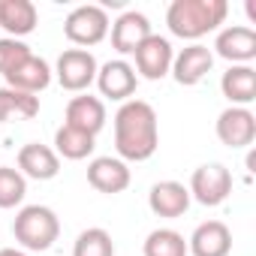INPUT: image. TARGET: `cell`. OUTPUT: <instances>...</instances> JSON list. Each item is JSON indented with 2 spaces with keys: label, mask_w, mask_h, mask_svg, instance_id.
<instances>
[{
  "label": "cell",
  "mask_w": 256,
  "mask_h": 256,
  "mask_svg": "<svg viewBox=\"0 0 256 256\" xmlns=\"http://www.w3.org/2000/svg\"><path fill=\"white\" fill-rule=\"evenodd\" d=\"M160 148L157 112L145 100H126L114 112V151L124 163H145Z\"/></svg>",
  "instance_id": "cell-1"
},
{
  "label": "cell",
  "mask_w": 256,
  "mask_h": 256,
  "mask_svg": "<svg viewBox=\"0 0 256 256\" xmlns=\"http://www.w3.org/2000/svg\"><path fill=\"white\" fill-rule=\"evenodd\" d=\"M226 16H229L226 0H172L166 10V24L172 36L202 40L205 34L220 30Z\"/></svg>",
  "instance_id": "cell-2"
},
{
  "label": "cell",
  "mask_w": 256,
  "mask_h": 256,
  "mask_svg": "<svg viewBox=\"0 0 256 256\" xmlns=\"http://www.w3.org/2000/svg\"><path fill=\"white\" fill-rule=\"evenodd\" d=\"M12 235L24 250L42 253L60 235V220L48 205H24L12 220Z\"/></svg>",
  "instance_id": "cell-3"
},
{
  "label": "cell",
  "mask_w": 256,
  "mask_h": 256,
  "mask_svg": "<svg viewBox=\"0 0 256 256\" xmlns=\"http://www.w3.org/2000/svg\"><path fill=\"white\" fill-rule=\"evenodd\" d=\"M108 28H112L108 12H106V6H96V4L76 6L64 22V34L76 48H90V46L102 42L108 36Z\"/></svg>",
  "instance_id": "cell-4"
},
{
  "label": "cell",
  "mask_w": 256,
  "mask_h": 256,
  "mask_svg": "<svg viewBox=\"0 0 256 256\" xmlns=\"http://www.w3.org/2000/svg\"><path fill=\"white\" fill-rule=\"evenodd\" d=\"M190 199H196L205 208H217L229 199L232 193V172L223 163H205L199 169H193L190 175Z\"/></svg>",
  "instance_id": "cell-5"
},
{
  "label": "cell",
  "mask_w": 256,
  "mask_h": 256,
  "mask_svg": "<svg viewBox=\"0 0 256 256\" xmlns=\"http://www.w3.org/2000/svg\"><path fill=\"white\" fill-rule=\"evenodd\" d=\"M96 70H100V64H96V58L88 48H66L58 58L52 72L58 76V84L64 90L82 94V90H88L96 82Z\"/></svg>",
  "instance_id": "cell-6"
},
{
  "label": "cell",
  "mask_w": 256,
  "mask_h": 256,
  "mask_svg": "<svg viewBox=\"0 0 256 256\" xmlns=\"http://www.w3.org/2000/svg\"><path fill=\"white\" fill-rule=\"evenodd\" d=\"M217 139L232 151H241V148L253 145V139H256V114L250 108H241V106L223 108L220 118H217Z\"/></svg>",
  "instance_id": "cell-7"
},
{
  "label": "cell",
  "mask_w": 256,
  "mask_h": 256,
  "mask_svg": "<svg viewBox=\"0 0 256 256\" xmlns=\"http://www.w3.org/2000/svg\"><path fill=\"white\" fill-rule=\"evenodd\" d=\"M133 58H136V66H133L136 76H142V78H148V82H157V78L169 76L175 52H172V42H169L166 36L151 34V36L133 52Z\"/></svg>",
  "instance_id": "cell-8"
},
{
  "label": "cell",
  "mask_w": 256,
  "mask_h": 256,
  "mask_svg": "<svg viewBox=\"0 0 256 256\" xmlns=\"http://www.w3.org/2000/svg\"><path fill=\"white\" fill-rule=\"evenodd\" d=\"M96 88L106 100H118V102H126L136 88H139V76L133 70V64H126V60H108L96 70Z\"/></svg>",
  "instance_id": "cell-9"
},
{
  "label": "cell",
  "mask_w": 256,
  "mask_h": 256,
  "mask_svg": "<svg viewBox=\"0 0 256 256\" xmlns=\"http://www.w3.org/2000/svg\"><path fill=\"white\" fill-rule=\"evenodd\" d=\"M211 66H214V52H211L208 46H202V42H193V46L181 48V52L172 58V70H169V72L175 76L178 84L193 88V84H199V82L211 72Z\"/></svg>",
  "instance_id": "cell-10"
},
{
  "label": "cell",
  "mask_w": 256,
  "mask_h": 256,
  "mask_svg": "<svg viewBox=\"0 0 256 256\" xmlns=\"http://www.w3.org/2000/svg\"><path fill=\"white\" fill-rule=\"evenodd\" d=\"M130 181H133L130 166L118 157H94L88 163V184L100 193H108V196L124 193L130 187Z\"/></svg>",
  "instance_id": "cell-11"
},
{
  "label": "cell",
  "mask_w": 256,
  "mask_h": 256,
  "mask_svg": "<svg viewBox=\"0 0 256 256\" xmlns=\"http://www.w3.org/2000/svg\"><path fill=\"white\" fill-rule=\"evenodd\" d=\"M214 52L223 60H229L232 66L235 64H250L256 58V30L247 28V24H229L217 34Z\"/></svg>",
  "instance_id": "cell-12"
},
{
  "label": "cell",
  "mask_w": 256,
  "mask_h": 256,
  "mask_svg": "<svg viewBox=\"0 0 256 256\" xmlns=\"http://www.w3.org/2000/svg\"><path fill=\"white\" fill-rule=\"evenodd\" d=\"M190 256H229L232 253V232L223 220H205L187 238Z\"/></svg>",
  "instance_id": "cell-13"
},
{
  "label": "cell",
  "mask_w": 256,
  "mask_h": 256,
  "mask_svg": "<svg viewBox=\"0 0 256 256\" xmlns=\"http://www.w3.org/2000/svg\"><path fill=\"white\" fill-rule=\"evenodd\" d=\"M66 126H76V130L88 133L96 139V133L106 126V102L100 96H90V94H78L66 102Z\"/></svg>",
  "instance_id": "cell-14"
},
{
  "label": "cell",
  "mask_w": 256,
  "mask_h": 256,
  "mask_svg": "<svg viewBox=\"0 0 256 256\" xmlns=\"http://www.w3.org/2000/svg\"><path fill=\"white\" fill-rule=\"evenodd\" d=\"M190 190L181 184V181H157L148 193V208L157 214V217H166V220H175V217H184L187 208H190Z\"/></svg>",
  "instance_id": "cell-15"
},
{
  "label": "cell",
  "mask_w": 256,
  "mask_h": 256,
  "mask_svg": "<svg viewBox=\"0 0 256 256\" xmlns=\"http://www.w3.org/2000/svg\"><path fill=\"white\" fill-rule=\"evenodd\" d=\"M151 36V22L145 12H124L114 24H112V48L118 54H133L145 40Z\"/></svg>",
  "instance_id": "cell-16"
},
{
  "label": "cell",
  "mask_w": 256,
  "mask_h": 256,
  "mask_svg": "<svg viewBox=\"0 0 256 256\" xmlns=\"http://www.w3.org/2000/svg\"><path fill=\"white\" fill-rule=\"evenodd\" d=\"M18 172L24 178L34 181H52L60 172V157L54 154V148L40 145V142H28L18 151Z\"/></svg>",
  "instance_id": "cell-17"
},
{
  "label": "cell",
  "mask_w": 256,
  "mask_h": 256,
  "mask_svg": "<svg viewBox=\"0 0 256 256\" xmlns=\"http://www.w3.org/2000/svg\"><path fill=\"white\" fill-rule=\"evenodd\" d=\"M4 78H6V88H16V90H24V94H34L36 96L40 90H46L52 84V66H48V60L30 54L12 72H6Z\"/></svg>",
  "instance_id": "cell-18"
},
{
  "label": "cell",
  "mask_w": 256,
  "mask_h": 256,
  "mask_svg": "<svg viewBox=\"0 0 256 256\" xmlns=\"http://www.w3.org/2000/svg\"><path fill=\"white\" fill-rule=\"evenodd\" d=\"M220 90L223 96L232 102V106H241L247 108L253 100H256V70L250 64H235L223 72L220 78Z\"/></svg>",
  "instance_id": "cell-19"
},
{
  "label": "cell",
  "mask_w": 256,
  "mask_h": 256,
  "mask_svg": "<svg viewBox=\"0 0 256 256\" xmlns=\"http://www.w3.org/2000/svg\"><path fill=\"white\" fill-rule=\"evenodd\" d=\"M36 6L30 0H0V28H4L12 40H22L36 30Z\"/></svg>",
  "instance_id": "cell-20"
},
{
  "label": "cell",
  "mask_w": 256,
  "mask_h": 256,
  "mask_svg": "<svg viewBox=\"0 0 256 256\" xmlns=\"http://www.w3.org/2000/svg\"><path fill=\"white\" fill-rule=\"evenodd\" d=\"M36 114H40V96L16 90V88H0V124L30 120Z\"/></svg>",
  "instance_id": "cell-21"
},
{
  "label": "cell",
  "mask_w": 256,
  "mask_h": 256,
  "mask_svg": "<svg viewBox=\"0 0 256 256\" xmlns=\"http://www.w3.org/2000/svg\"><path fill=\"white\" fill-rule=\"evenodd\" d=\"M94 136L76 130V126H58L54 130V154L64 157V160H84L94 154Z\"/></svg>",
  "instance_id": "cell-22"
},
{
  "label": "cell",
  "mask_w": 256,
  "mask_h": 256,
  "mask_svg": "<svg viewBox=\"0 0 256 256\" xmlns=\"http://www.w3.org/2000/svg\"><path fill=\"white\" fill-rule=\"evenodd\" d=\"M145 256H190L187 250V238L175 229H154L145 244H142Z\"/></svg>",
  "instance_id": "cell-23"
},
{
  "label": "cell",
  "mask_w": 256,
  "mask_h": 256,
  "mask_svg": "<svg viewBox=\"0 0 256 256\" xmlns=\"http://www.w3.org/2000/svg\"><path fill=\"white\" fill-rule=\"evenodd\" d=\"M72 256H114V241L102 226H90L78 232L72 244Z\"/></svg>",
  "instance_id": "cell-24"
},
{
  "label": "cell",
  "mask_w": 256,
  "mask_h": 256,
  "mask_svg": "<svg viewBox=\"0 0 256 256\" xmlns=\"http://www.w3.org/2000/svg\"><path fill=\"white\" fill-rule=\"evenodd\" d=\"M28 196V178L12 169V166H0V208H16Z\"/></svg>",
  "instance_id": "cell-25"
},
{
  "label": "cell",
  "mask_w": 256,
  "mask_h": 256,
  "mask_svg": "<svg viewBox=\"0 0 256 256\" xmlns=\"http://www.w3.org/2000/svg\"><path fill=\"white\" fill-rule=\"evenodd\" d=\"M34 52H30V46L28 42H22V40H12V36H6V40H0V76H6V72H12L24 58H30Z\"/></svg>",
  "instance_id": "cell-26"
},
{
  "label": "cell",
  "mask_w": 256,
  "mask_h": 256,
  "mask_svg": "<svg viewBox=\"0 0 256 256\" xmlns=\"http://www.w3.org/2000/svg\"><path fill=\"white\" fill-rule=\"evenodd\" d=\"M0 256H28V253L18 250V247H4V250H0Z\"/></svg>",
  "instance_id": "cell-27"
},
{
  "label": "cell",
  "mask_w": 256,
  "mask_h": 256,
  "mask_svg": "<svg viewBox=\"0 0 256 256\" xmlns=\"http://www.w3.org/2000/svg\"><path fill=\"white\" fill-rule=\"evenodd\" d=\"M247 16H250V22L256 18V4H253V0H247Z\"/></svg>",
  "instance_id": "cell-28"
}]
</instances>
